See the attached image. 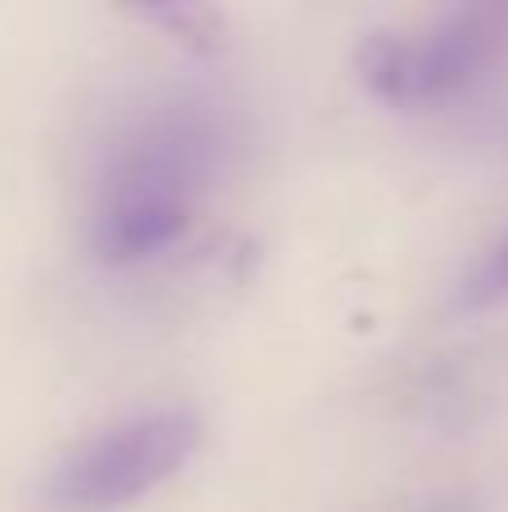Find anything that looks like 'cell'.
Segmentation results:
<instances>
[{
  "label": "cell",
  "mask_w": 508,
  "mask_h": 512,
  "mask_svg": "<svg viewBox=\"0 0 508 512\" xmlns=\"http://www.w3.org/2000/svg\"><path fill=\"white\" fill-rule=\"evenodd\" d=\"M500 306H508V230L491 248H482V256L455 283L459 315H486V310H500Z\"/></svg>",
  "instance_id": "277c9868"
},
{
  "label": "cell",
  "mask_w": 508,
  "mask_h": 512,
  "mask_svg": "<svg viewBox=\"0 0 508 512\" xmlns=\"http://www.w3.org/2000/svg\"><path fill=\"white\" fill-rule=\"evenodd\" d=\"M405 512H482V504L468 495H441V499H423V504H414Z\"/></svg>",
  "instance_id": "5b68a950"
},
{
  "label": "cell",
  "mask_w": 508,
  "mask_h": 512,
  "mask_svg": "<svg viewBox=\"0 0 508 512\" xmlns=\"http://www.w3.org/2000/svg\"><path fill=\"white\" fill-rule=\"evenodd\" d=\"M508 63V5H459L414 32H369L360 81L383 104L428 108L477 90Z\"/></svg>",
  "instance_id": "7a4b0ae2"
},
{
  "label": "cell",
  "mask_w": 508,
  "mask_h": 512,
  "mask_svg": "<svg viewBox=\"0 0 508 512\" xmlns=\"http://www.w3.org/2000/svg\"><path fill=\"white\" fill-rule=\"evenodd\" d=\"M203 445V418L194 409H149L72 445L45 477V504L54 512H126L167 486Z\"/></svg>",
  "instance_id": "3957f363"
},
{
  "label": "cell",
  "mask_w": 508,
  "mask_h": 512,
  "mask_svg": "<svg viewBox=\"0 0 508 512\" xmlns=\"http://www.w3.org/2000/svg\"><path fill=\"white\" fill-rule=\"evenodd\" d=\"M234 149L239 126L216 95L185 86L144 95L99 149L86 216L95 261L126 270L176 248Z\"/></svg>",
  "instance_id": "6da1fadb"
}]
</instances>
